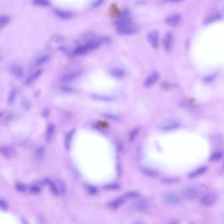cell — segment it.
<instances>
[{
  "instance_id": "cell-1",
  "label": "cell",
  "mask_w": 224,
  "mask_h": 224,
  "mask_svg": "<svg viewBox=\"0 0 224 224\" xmlns=\"http://www.w3.org/2000/svg\"><path fill=\"white\" fill-rule=\"evenodd\" d=\"M117 32L121 35H130L137 31V26L133 24L131 19H121L115 21Z\"/></svg>"
},
{
  "instance_id": "cell-2",
  "label": "cell",
  "mask_w": 224,
  "mask_h": 224,
  "mask_svg": "<svg viewBox=\"0 0 224 224\" xmlns=\"http://www.w3.org/2000/svg\"><path fill=\"white\" fill-rule=\"evenodd\" d=\"M180 126V123L178 120L169 119L163 121L160 124V128L163 131H172L178 128Z\"/></svg>"
},
{
  "instance_id": "cell-3",
  "label": "cell",
  "mask_w": 224,
  "mask_h": 224,
  "mask_svg": "<svg viewBox=\"0 0 224 224\" xmlns=\"http://www.w3.org/2000/svg\"><path fill=\"white\" fill-rule=\"evenodd\" d=\"M0 224H21V223L13 215L0 212Z\"/></svg>"
},
{
  "instance_id": "cell-4",
  "label": "cell",
  "mask_w": 224,
  "mask_h": 224,
  "mask_svg": "<svg viewBox=\"0 0 224 224\" xmlns=\"http://www.w3.org/2000/svg\"><path fill=\"white\" fill-rule=\"evenodd\" d=\"M147 39L154 49H156L159 44V33L158 30H152L149 32L147 35Z\"/></svg>"
},
{
  "instance_id": "cell-5",
  "label": "cell",
  "mask_w": 224,
  "mask_h": 224,
  "mask_svg": "<svg viewBox=\"0 0 224 224\" xmlns=\"http://www.w3.org/2000/svg\"><path fill=\"white\" fill-rule=\"evenodd\" d=\"M217 196L215 193H210L203 197L201 200V204L204 207H210L216 202Z\"/></svg>"
},
{
  "instance_id": "cell-6",
  "label": "cell",
  "mask_w": 224,
  "mask_h": 224,
  "mask_svg": "<svg viewBox=\"0 0 224 224\" xmlns=\"http://www.w3.org/2000/svg\"><path fill=\"white\" fill-rule=\"evenodd\" d=\"M181 21V15L179 13H175L169 17H168L166 20V22L168 25L171 26H178Z\"/></svg>"
},
{
  "instance_id": "cell-7",
  "label": "cell",
  "mask_w": 224,
  "mask_h": 224,
  "mask_svg": "<svg viewBox=\"0 0 224 224\" xmlns=\"http://www.w3.org/2000/svg\"><path fill=\"white\" fill-rule=\"evenodd\" d=\"M165 199L166 201L172 205H177L179 204L181 202V199L179 197V196L175 193H168V194L166 195V196L165 197Z\"/></svg>"
},
{
  "instance_id": "cell-8",
  "label": "cell",
  "mask_w": 224,
  "mask_h": 224,
  "mask_svg": "<svg viewBox=\"0 0 224 224\" xmlns=\"http://www.w3.org/2000/svg\"><path fill=\"white\" fill-rule=\"evenodd\" d=\"M159 73L156 72H154L153 73H151L147 78V79L145 80V82H144V85L146 87H149L151 86L152 85H153L157 80L159 79Z\"/></svg>"
},
{
  "instance_id": "cell-9",
  "label": "cell",
  "mask_w": 224,
  "mask_h": 224,
  "mask_svg": "<svg viewBox=\"0 0 224 224\" xmlns=\"http://www.w3.org/2000/svg\"><path fill=\"white\" fill-rule=\"evenodd\" d=\"M198 195V190L195 187H189L185 192V197L189 200H195Z\"/></svg>"
},
{
  "instance_id": "cell-10",
  "label": "cell",
  "mask_w": 224,
  "mask_h": 224,
  "mask_svg": "<svg viewBox=\"0 0 224 224\" xmlns=\"http://www.w3.org/2000/svg\"><path fill=\"white\" fill-rule=\"evenodd\" d=\"M172 38L173 36L170 32H168L165 34L164 40H163V46H164L165 50L168 51L171 48Z\"/></svg>"
},
{
  "instance_id": "cell-11",
  "label": "cell",
  "mask_w": 224,
  "mask_h": 224,
  "mask_svg": "<svg viewBox=\"0 0 224 224\" xmlns=\"http://www.w3.org/2000/svg\"><path fill=\"white\" fill-rule=\"evenodd\" d=\"M109 73L114 78H121L124 76L125 71L119 67H113L109 70Z\"/></svg>"
},
{
  "instance_id": "cell-12",
  "label": "cell",
  "mask_w": 224,
  "mask_h": 224,
  "mask_svg": "<svg viewBox=\"0 0 224 224\" xmlns=\"http://www.w3.org/2000/svg\"><path fill=\"white\" fill-rule=\"evenodd\" d=\"M125 200L126 199L124 198V197H121L120 198L115 199L114 201L111 202L108 206H109V207L111 209H117L118 208H119L120 206L124 203Z\"/></svg>"
},
{
  "instance_id": "cell-13",
  "label": "cell",
  "mask_w": 224,
  "mask_h": 224,
  "mask_svg": "<svg viewBox=\"0 0 224 224\" xmlns=\"http://www.w3.org/2000/svg\"><path fill=\"white\" fill-rule=\"evenodd\" d=\"M222 18V16L220 13H217L212 14L207 17V19H206L204 21V23L205 24H210L212 22H214L220 20Z\"/></svg>"
},
{
  "instance_id": "cell-14",
  "label": "cell",
  "mask_w": 224,
  "mask_h": 224,
  "mask_svg": "<svg viewBox=\"0 0 224 224\" xmlns=\"http://www.w3.org/2000/svg\"><path fill=\"white\" fill-rule=\"evenodd\" d=\"M149 207L148 201L146 199L142 198L136 204V208L137 210L140 211H143L146 210Z\"/></svg>"
},
{
  "instance_id": "cell-15",
  "label": "cell",
  "mask_w": 224,
  "mask_h": 224,
  "mask_svg": "<svg viewBox=\"0 0 224 224\" xmlns=\"http://www.w3.org/2000/svg\"><path fill=\"white\" fill-rule=\"evenodd\" d=\"M207 168L206 166H202L201 168H199L198 169H196L195 172H193V173H191L189 175V178H197L199 175H202L203 174H204L206 171H207Z\"/></svg>"
},
{
  "instance_id": "cell-16",
  "label": "cell",
  "mask_w": 224,
  "mask_h": 224,
  "mask_svg": "<svg viewBox=\"0 0 224 224\" xmlns=\"http://www.w3.org/2000/svg\"><path fill=\"white\" fill-rule=\"evenodd\" d=\"M223 153L222 152H216L210 156V161H218L222 159Z\"/></svg>"
},
{
  "instance_id": "cell-17",
  "label": "cell",
  "mask_w": 224,
  "mask_h": 224,
  "mask_svg": "<svg viewBox=\"0 0 224 224\" xmlns=\"http://www.w3.org/2000/svg\"><path fill=\"white\" fill-rule=\"evenodd\" d=\"M140 196V195L137 192L131 191V192H128V193H126V194L123 197H124L125 199H128V198H138Z\"/></svg>"
},
{
  "instance_id": "cell-18",
  "label": "cell",
  "mask_w": 224,
  "mask_h": 224,
  "mask_svg": "<svg viewBox=\"0 0 224 224\" xmlns=\"http://www.w3.org/2000/svg\"><path fill=\"white\" fill-rule=\"evenodd\" d=\"M137 134H138V130L137 128L134 129L132 131H131L129 134V141L131 142L134 141Z\"/></svg>"
},
{
  "instance_id": "cell-19",
  "label": "cell",
  "mask_w": 224,
  "mask_h": 224,
  "mask_svg": "<svg viewBox=\"0 0 224 224\" xmlns=\"http://www.w3.org/2000/svg\"><path fill=\"white\" fill-rule=\"evenodd\" d=\"M106 188L108 189H117L118 188V186L117 185H115V184H112V185H109L106 187Z\"/></svg>"
},
{
  "instance_id": "cell-20",
  "label": "cell",
  "mask_w": 224,
  "mask_h": 224,
  "mask_svg": "<svg viewBox=\"0 0 224 224\" xmlns=\"http://www.w3.org/2000/svg\"><path fill=\"white\" fill-rule=\"evenodd\" d=\"M131 224H144V223L142 222L141 221H140V220H136V221L133 222Z\"/></svg>"
},
{
  "instance_id": "cell-21",
  "label": "cell",
  "mask_w": 224,
  "mask_h": 224,
  "mask_svg": "<svg viewBox=\"0 0 224 224\" xmlns=\"http://www.w3.org/2000/svg\"><path fill=\"white\" fill-rule=\"evenodd\" d=\"M106 115V116H107V117H111V116H110V115L109 114H105ZM111 116H112V115H111ZM112 118H117L116 117H111Z\"/></svg>"
},
{
  "instance_id": "cell-22",
  "label": "cell",
  "mask_w": 224,
  "mask_h": 224,
  "mask_svg": "<svg viewBox=\"0 0 224 224\" xmlns=\"http://www.w3.org/2000/svg\"><path fill=\"white\" fill-rule=\"evenodd\" d=\"M171 224H178V222H172Z\"/></svg>"
},
{
  "instance_id": "cell-23",
  "label": "cell",
  "mask_w": 224,
  "mask_h": 224,
  "mask_svg": "<svg viewBox=\"0 0 224 224\" xmlns=\"http://www.w3.org/2000/svg\"><path fill=\"white\" fill-rule=\"evenodd\" d=\"M191 224H193V223H191Z\"/></svg>"
}]
</instances>
